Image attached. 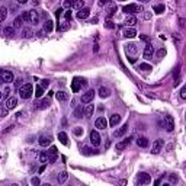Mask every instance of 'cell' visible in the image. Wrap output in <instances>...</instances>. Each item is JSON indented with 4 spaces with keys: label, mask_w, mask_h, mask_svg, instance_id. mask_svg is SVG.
Listing matches in <instances>:
<instances>
[{
    "label": "cell",
    "mask_w": 186,
    "mask_h": 186,
    "mask_svg": "<svg viewBox=\"0 0 186 186\" xmlns=\"http://www.w3.org/2000/svg\"><path fill=\"white\" fill-rule=\"evenodd\" d=\"M54 22L52 21H47L45 23H44V32H47V34H50L52 29H54V25H52Z\"/></svg>",
    "instance_id": "cell-27"
},
{
    "label": "cell",
    "mask_w": 186,
    "mask_h": 186,
    "mask_svg": "<svg viewBox=\"0 0 186 186\" xmlns=\"http://www.w3.org/2000/svg\"><path fill=\"white\" fill-rule=\"evenodd\" d=\"M143 55H144V58L146 60H150V58H153V55H154V47L149 44L146 48H144V52H143Z\"/></svg>",
    "instance_id": "cell-14"
},
{
    "label": "cell",
    "mask_w": 186,
    "mask_h": 186,
    "mask_svg": "<svg viewBox=\"0 0 186 186\" xmlns=\"http://www.w3.org/2000/svg\"><path fill=\"white\" fill-rule=\"evenodd\" d=\"M141 3H147V1H150V0H140Z\"/></svg>",
    "instance_id": "cell-63"
},
{
    "label": "cell",
    "mask_w": 186,
    "mask_h": 186,
    "mask_svg": "<svg viewBox=\"0 0 186 186\" xmlns=\"http://www.w3.org/2000/svg\"><path fill=\"white\" fill-rule=\"evenodd\" d=\"M51 105V102H50V99H41V100H38L34 103V109H47L48 106Z\"/></svg>",
    "instance_id": "cell-10"
},
{
    "label": "cell",
    "mask_w": 186,
    "mask_h": 186,
    "mask_svg": "<svg viewBox=\"0 0 186 186\" xmlns=\"http://www.w3.org/2000/svg\"><path fill=\"white\" fill-rule=\"evenodd\" d=\"M95 93H96V92H95L93 89H89L86 93L81 95V102H83V103H90V102H93Z\"/></svg>",
    "instance_id": "cell-6"
},
{
    "label": "cell",
    "mask_w": 186,
    "mask_h": 186,
    "mask_svg": "<svg viewBox=\"0 0 186 186\" xmlns=\"http://www.w3.org/2000/svg\"><path fill=\"white\" fill-rule=\"evenodd\" d=\"M58 140H60V143L64 144V146L69 144V137H67L66 132H58Z\"/></svg>",
    "instance_id": "cell-28"
},
{
    "label": "cell",
    "mask_w": 186,
    "mask_h": 186,
    "mask_svg": "<svg viewBox=\"0 0 186 186\" xmlns=\"http://www.w3.org/2000/svg\"><path fill=\"white\" fill-rule=\"evenodd\" d=\"M69 28H70V23H69V22H66L64 25L58 26V29H60V31H66V29H69Z\"/></svg>",
    "instance_id": "cell-47"
},
{
    "label": "cell",
    "mask_w": 186,
    "mask_h": 186,
    "mask_svg": "<svg viewBox=\"0 0 186 186\" xmlns=\"http://www.w3.org/2000/svg\"><path fill=\"white\" fill-rule=\"evenodd\" d=\"M140 70H144V71H150V70H153V67L147 64V63H143V64H140Z\"/></svg>",
    "instance_id": "cell-42"
},
{
    "label": "cell",
    "mask_w": 186,
    "mask_h": 186,
    "mask_svg": "<svg viewBox=\"0 0 186 186\" xmlns=\"http://www.w3.org/2000/svg\"><path fill=\"white\" fill-rule=\"evenodd\" d=\"M39 160H41V163H50V154H48V151H41L39 153Z\"/></svg>",
    "instance_id": "cell-26"
},
{
    "label": "cell",
    "mask_w": 186,
    "mask_h": 186,
    "mask_svg": "<svg viewBox=\"0 0 186 186\" xmlns=\"http://www.w3.org/2000/svg\"><path fill=\"white\" fill-rule=\"evenodd\" d=\"M118 1H124V0H118Z\"/></svg>",
    "instance_id": "cell-64"
},
{
    "label": "cell",
    "mask_w": 186,
    "mask_h": 186,
    "mask_svg": "<svg viewBox=\"0 0 186 186\" xmlns=\"http://www.w3.org/2000/svg\"><path fill=\"white\" fill-rule=\"evenodd\" d=\"M22 83H23V80H22V79H19V80H16V83H15V84H16L18 87H21V84H22Z\"/></svg>",
    "instance_id": "cell-55"
},
{
    "label": "cell",
    "mask_w": 186,
    "mask_h": 186,
    "mask_svg": "<svg viewBox=\"0 0 186 186\" xmlns=\"http://www.w3.org/2000/svg\"><path fill=\"white\" fill-rule=\"evenodd\" d=\"M129 63H135V58L134 57H129Z\"/></svg>",
    "instance_id": "cell-59"
},
{
    "label": "cell",
    "mask_w": 186,
    "mask_h": 186,
    "mask_svg": "<svg viewBox=\"0 0 186 186\" xmlns=\"http://www.w3.org/2000/svg\"><path fill=\"white\" fill-rule=\"evenodd\" d=\"M164 9H166V7H164V4H156V6L153 7V10H154L156 13H158V15H160V13H163V12H164Z\"/></svg>",
    "instance_id": "cell-38"
},
{
    "label": "cell",
    "mask_w": 186,
    "mask_h": 186,
    "mask_svg": "<svg viewBox=\"0 0 186 186\" xmlns=\"http://www.w3.org/2000/svg\"><path fill=\"white\" fill-rule=\"evenodd\" d=\"M61 13H63V9H61V7H58V9L55 10V16H57V19L61 16Z\"/></svg>",
    "instance_id": "cell-52"
},
{
    "label": "cell",
    "mask_w": 186,
    "mask_h": 186,
    "mask_svg": "<svg viewBox=\"0 0 186 186\" xmlns=\"http://www.w3.org/2000/svg\"><path fill=\"white\" fill-rule=\"evenodd\" d=\"M150 182H151V178H150L149 173H146V172L138 173L137 180H135V183H137V185H149Z\"/></svg>",
    "instance_id": "cell-4"
},
{
    "label": "cell",
    "mask_w": 186,
    "mask_h": 186,
    "mask_svg": "<svg viewBox=\"0 0 186 186\" xmlns=\"http://www.w3.org/2000/svg\"><path fill=\"white\" fill-rule=\"evenodd\" d=\"M95 127H96L98 129H106V127H108V121H106L103 116H99V118L95 121Z\"/></svg>",
    "instance_id": "cell-13"
},
{
    "label": "cell",
    "mask_w": 186,
    "mask_h": 186,
    "mask_svg": "<svg viewBox=\"0 0 186 186\" xmlns=\"http://www.w3.org/2000/svg\"><path fill=\"white\" fill-rule=\"evenodd\" d=\"M15 26H6L4 29H3V35H6V37H13L15 35Z\"/></svg>",
    "instance_id": "cell-24"
},
{
    "label": "cell",
    "mask_w": 186,
    "mask_h": 186,
    "mask_svg": "<svg viewBox=\"0 0 186 186\" xmlns=\"http://www.w3.org/2000/svg\"><path fill=\"white\" fill-rule=\"evenodd\" d=\"M105 26H106V28H109V29H113V28H115V25H113V22H111V21H108V22L105 23Z\"/></svg>",
    "instance_id": "cell-51"
},
{
    "label": "cell",
    "mask_w": 186,
    "mask_h": 186,
    "mask_svg": "<svg viewBox=\"0 0 186 186\" xmlns=\"http://www.w3.org/2000/svg\"><path fill=\"white\" fill-rule=\"evenodd\" d=\"M32 35H34L32 28H23L22 29V37L23 38H32Z\"/></svg>",
    "instance_id": "cell-32"
},
{
    "label": "cell",
    "mask_w": 186,
    "mask_h": 186,
    "mask_svg": "<svg viewBox=\"0 0 186 186\" xmlns=\"http://www.w3.org/2000/svg\"><path fill=\"white\" fill-rule=\"evenodd\" d=\"M32 95H34V86L32 84L26 83V84H22L19 87V96L22 99H29Z\"/></svg>",
    "instance_id": "cell-1"
},
{
    "label": "cell",
    "mask_w": 186,
    "mask_h": 186,
    "mask_svg": "<svg viewBox=\"0 0 186 186\" xmlns=\"http://www.w3.org/2000/svg\"><path fill=\"white\" fill-rule=\"evenodd\" d=\"M51 141H52V137L51 135H42V137H39V146L41 147H47V146H50L51 144Z\"/></svg>",
    "instance_id": "cell-15"
},
{
    "label": "cell",
    "mask_w": 186,
    "mask_h": 186,
    "mask_svg": "<svg viewBox=\"0 0 186 186\" xmlns=\"http://www.w3.org/2000/svg\"><path fill=\"white\" fill-rule=\"evenodd\" d=\"M42 95H44V87L39 84V86H37V87H35V98H38V99H39V98H42Z\"/></svg>",
    "instance_id": "cell-35"
},
{
    "label": "cell",
    "mask_w": 186,
    "mask_h": 186,
    "mask_svg": "<svg viewBox=\"0 0 186 186\" xmlns=\"http://www.w3.org/2000/svg\"><path fill=\"white\" fill-rule=\"evenodd\" d=\"M89 15H90V9L89 7H83V9H80L79 12H77V19H80V21H84V19H87L89 18Z\"/></svg>",
    "instance_id": "cell-12"
},
{
    "label": "cell",
    "mask_w": 186,
    "mask_h": 186,
    "mask_svg": "<svg viewBox=\"0 0 186 186\" xmlns=\"http://www.w3.org/2000/svg\"><path fill=\"white\" fill-rule=\"evenodd\" d=\"M163 146H164V143H163L161 138L156 140V141L153 143V146H151V153H153V154H158V153L163 150Z\"/></svg>",
    "instance_id": "cell-8"
},
{
    "label": "cell",
    "mask_w": 186,
    "mask_h": 186,
    "mask_svg": "<svg viewBox=\"0 0 186 186\" xmlns=\"http://www.w3.org/2000/svg\"><path fill=\"white\" fill-rule=\"evenodd\" d=\"M124 13H127V15H134V13H138V12H143L144 9L140 6V4H135V3H131V4H127V6H124Z\"/></svg>",
    "instance_id": "cell-2"
},
{
    "label": "cell",
    "mask_w": 186,
    "mask_h": 186,
    "mask_svg": "<svg viewBox=\"0 0 186 186\" xmlns=\"http://www.w3.org/2000/svg\"><path fill=\"white\" fill-rule=\"evenodd\" d=\"M124 37H125V38H134V37H137V31H135L134 28H127V29L124 31Z\"/></svg>",
    "instance_id": "cell-22"
},
{
    "label": "cell",
    "mask_w": 186,
    "mask_h": 186,
    "mask_svg": "<svg viewBox=\"0 0 186 186\" xmlns=\"http://www.w3.org/2000/svg\"><path fill=\"white\" fill-rule=\"evenodd\" d=\"M45 167H47V163H44V164H42V166L39 167V173H42V172L45 170Z\"/></svg>",
    "instance_id": "cell-56"
},
{
    "label": "cell",
    "mask_w": 186,
    "mask_h": 186,
    "mask_svg": "<svg viewBox=\"0 0 186 186\" xmlns=\"http://www.w3.org/2000/svg\"><path fill=\"white\" fill-rule=\"evenodd\" d=\"M83 115H84V108H83V106H79V108H76V111H74V118L80 119Z\"/></svg>",
    "instance_id": "cell-33"
},
{
    "label": "cell",
    "mask_w": 186,
    "mask_h": 186,
    "mask_svg": "<svg viewBox=\"0 0 186 186\" xmlns=\"http://www.w3.org/2000/svg\"><path fill=\"white\" fill-rule=\"evenodd\" d=\"M141 39H144V41H149V38L146 37V35H141Z\"/></svg>",
    "instance_id": "cell-61"
},
{
    "label": "cell",
    "mask_w": 186,
    "mask_h": 186,
    "mask_svg": "<svg viewBox=\"0 0 186 186\" xmlns=\"http://www.w3.org/2000/svg\"><path fill=\"white\" fill-rule=\"evenodd\" d=\"M64 16H66V21H67V22H70V21L73 19V15H71V12H70V10H67V12L64 13Z\"/></svg>",
    "instance_id": "cell-45"
},
{
    "label": "cell",
    "mask_w": 186,
    "mask_h": 186,
    "mask_svg": "<svg viewBox=\"0 0 186 186\" xmlns=\"http://www.w3.org/2000/svg\"><path fill=\"white\" fill-rule=\"evenodd\" d=\"M31 183H32L34 186H38L39 183H41V180H39L38 178H32V179H31Z\"/></svg>",
    "instance_id": "cell-48"
},
{
    "label": "cell",
    "mask_w": 186,
    "mask_h": 186,
    "mask_svg": "<svg viewBox=\"0 0 186 186\" xmlns=\"http://www.w3.org/2000/svg\"><path fill=\"white\" fill-rule=\"evenodd\" d=\"M38 3H39V1H38V0H32V4H34V6H37Z\"/></svg>",
    "instance_id": "cell-60"
},
{
    "label": "cell",
    "mask_w": 186,
    "mask_h": 186,
    "mask_svg": "<svg viewBox=\"0 0 186 186\" xmlns=\"http://www.w3.org/2000/svg\"><path fill=\"white\" fill-rule=\"evenodd\" d=\"M164 128H166V131H169V132H172V131L175 129V119H173L170 115H166V116H164Z\"/></svg>",
    "instance_id": "cell-7"
},
{
    "label": "cell",
    "mask_w": 186,
    "mask_h": 186,
    "mask_svg": "<svg viewBox=\"0 0 186 186\" xmlns=\"http://www.w3.org/2000/svg\"><path fill=\"white\" fill-rule=\"evenodd\" d=\"M137 22H138V21H137L135 16H128V18L125 19V25H127V26H134Z\"/></svg>",
    "instance_id": "cell-30"
},
{
    "label": "cell",
    "mask_w": 186,
    "mask_h": 186,
    "mask_svg": "<svg viewBox=\"0 0 186 186\" xmlns=\"http://www.w3.org/2000/svg\"><path fill=\"white\" fill-rule=\"evenodd\" d=\"M164 55H166V50H164V48H161V50L157 51V57H158V58H163Z\"/></svg>",
    "instance_id": "cell-46"
},
{
    "label": "cell",
    "mask_w": 186,
    "mask_h": 186,
    "mask_svg": "<svg viewBox=\"0 0 186 186\" xmlns=\"http://www.w3.org/2000/svg\"><path fill=\"white\" fill-rule=\"evenodd\" d=\"M93 112H95V106L93 105H86V108H84V115L87 116V118H90L92 115H93Z\"/></svg>",
    "instance_id": "cell-29"
},
{
    "label": "cell",
    "mask_w": 186,
    "mask_h": 186,
    "mask_svg": "<svg viewBox=\"0 0 186 186\" xmlns=\"http://www.w3.org/2000/svg\"><path fill=\"white\" fill-rule=\"evenodd\" d=\"M21 16H22L23 22H29V23H31V13H29V10H28V12H23Z\"/></svg>",
    "instance_id": "cell-40"
},
{
    "label": "cell",
    "mask_w": 186,
    "mask_h": 186,
    "mask_svg": "<svg viewBox=\"0 0 186 186\" xmlns=\"http://www.w3.org/2000/svg\"><path fill=\"white\" fill-rule=\"evenodd\" d=\"M48 154H50V163H54L55 160H57V156H58V150H57V147H51L50 149V151H48Z\"/></svg>",
    "instance_id": "cell-17"
},
{
    "label": "cell",
    "mask_w": 186,
    "mask_h": 186,
    "mask_svg": "<svg viewBox=\"0 0 186 186\" xmlns=\"http://www.w3.org/2000/svg\"><path fill=\"white\" fill-rule=\"evenodd\" d=\"M74 134L77 135V137L83 135V128H81V127H76V128H74Z\"/></svg>",
    "instance_id": "cell-44"
},
{
    "label": "cell",
    "mask_w": 186,
    "mask_h": 186,
    "mask_svg": "<svg viewBox=\"0 0 186 186\" xmlns=\"http://www.w3.org/2000/svg\"><path fill=\"white\" fill-rule=\"evenodd\" d=\"M125 51H127V54H137L138 48L135 44H128V45H125Z\"/></svg>",
    "instance_id": "cell-21"
},
{
    "label": "cell",
    "mask_w": 186,
    "mask_h": 186,
    "mask_svg": "<svg viewBox=\"0 0 186 186\" xmlns=\"http://www.w3.org/2000/svg\"><path fill=\"white\" fill-rule=\"evenodd\" d=\"M74 1H76V0H64L63 6H64V7H67V9H70V7H73V6H74Z\"/></svg>",
    "instance_id": "cell-43"
},
{
    "label": "cell",
    "mask_w": 186,
    "mask_h": 186,
    "mask_svg": "<svg viewBox=\"0 0 186 186\" xmlns=\"http://www.w3.org/2000/svg\"><path fill=\"white\" fill-rule=\"evenodd\" d=\"M119 122H121V115L113 113V115L111 116V119H109V125H111V127H116Z\"/></svg>",
    "instance_id": "cell-19"
},
{
    "label": "cell",
    "mask_w": 186,
    "mask_h": 186,
    "mask_svg": "<svg viewBox=\"0 0 186 186\" xmlns=\"http://www.w3.org/2000/svg\"><path fill=\"white\" fill-rule=\"evenodd\" d=\"M100 3H102V4H106V3H108V0H100Z\"/></svg>",
    "instance_id": "cell-62"
},
{
    "label": "cell",
    "mask_w": 186,
    "mask_h": 186,
    "mask_svg": "<svg viewBox=\"0 0 186 186\" xmlns=\"http://www.w3.org/2000/svg\"><path fill=\"white\" fill-rule=\"evenodd\" d=\"M67 178H69V173L67 172H61L60 176H58V183H64L67 180Z\"/></svg>",
    "instance_id": "cell-37"
},
{
    "label": "cell",
    "mask_w": 186,
    "mask_h": 186,
    "mask_svg": "<svg viewBox=\"0 0 186 186\" xmlns=\"http://www.w3.org/2000/svg\"><path fill=\"white\" fill-rule=\"evenodd\" d=\"M16 1H18V3H19V4H25V3H26V1H28V0H16Z\"/></svg>",
    "instance_id": "cell-58"
},
{
    "label": "cell",
    "mask_w": 186,
    "mask_h": 186,
    "mask_svg": "<svg viewBox=\"0 0 186 186\" xmlns=\"http://www.w3.org/2000/svg\"><path fill=\"white\" fill-rule=\"evenodd\" d=\"M170 182H172V183H176V182H178V178H176V176H170Z\"/></svg>",
    "instance_id": "cell-57"
},
{
    "label": "cell",
    "mask_w": 186,
    "mask_h": 186,
    "mask_svg": "<svg viewBox=\"0 0 186 186\" xmlns=\"http://www.w3.org/2000/svg\"><path fill=\"white\" fill-rule=\"evenodd\" d=\"M180 98H182V99H186V84L182 87V90H180Z\"/></svg>",
    "instance_id": "cell-49"
},
{
    "label": "cell",
    "mask_w": 186,
    "mask_h": 186,
    "mask_svg": "<svg viewBox=\"0 0 186 186\" xmlns=\"http://www.w3.org/2000/svg\"><path fill=\"white\" fill-rule=\"evenodd\" d=\"M22 22H23L22 16H18V18L15 19V22H13V26H15V28H21V26H22Z\"/></svg>",
    "instance_id": "cell-41"
},
{
    "label": "cell",
    "mask_w": 186,
    "mask_h": 186,
    "mask_svg": "<svg viewBox=\"0 0 186 186\" xmlns=\"http://www.w3.org/2000/svg\"><path fill=\"white\" fill-rule=\"evenodd\" d=\"M128 131V124H125V125H122L119 129H116L115 132H113V137H116V138H121V137H124L125 135V132Z\"/></svg>",
    "instance_id": "cell-16"
},
{
    "label": "cell",
    "mask_w": 186,
    "mask_h": 186,
    "mask_svg": "<svg viewBox=\"0 0 186 186\" xmlns=\"http://www.w3.org/2000/svg\"><path fill=\"white\" fill-rule=\"evenodd\" d=\"M41 86L45 89V87H48V86H50V81H48V80H41Z\"/></svg>",
    "instance_id": "cell-50"
},
{
    "label": "cell",
    "mask_w": 186,
    "mask_h": 186,
    "mask_svg": "<svg viewBox=\"0 0 186 186\" xmlns=\"http://www.w3.org/2000/svg\"><path fill=\"white\" fill-rule=\"evenodd\" d=\"M55 98H57L60 102H66V100L69 99V95H67L66 92H58V93H55Z\"/></svg>",
    "instance_id": "cell-31"
},
{
    "label": "cell",
    "mask_w": 186,
    "mask_h": 186,
    "mask_svg": "<svg viewBox=\"0 0 186 186\" xmlns=\"http://www.w3.org/2000/svg\"><path fill=\"white\" fill-rule=\"evenodd\" d=\"M6 113H7V108L4 106V108H1V116H6Z\"/></svg>",
    "instance_id": "cell-54"
},
{
    "label": "cell",
    "mask_w": 186,
    "mask_h": 186,
    "mask_svg": "<svg viewBox=\"0 0 186 186\" xmlns=\"http://www.w3.org/2000/svg\"><path fill=\"white\" fill-rule=\"evenodd\" d=\"M90 143H92L93 147H99L100 143H102V138H100V135H99V132L96 129L90 131Z\"/></svg>",
    "instance_id": "cell-5"
},
{
    "label": "cell",
    "mask_w": 186,
    "mask_h": 186,
    "mask_svg": "<svg viewBox=\"0 0 186 186\" xmlns=\"http://www.w3.org/2000/svg\"><path fill=\"white\" fill-rule=\"evenodd\" d=\"M81 86H86V80L81 79V77H74L73 81H71V90H73V93H77L81 89Z\"/></svg>",
    "instance_id": "cell-3"
},
{
    "label": "cell",
    "mask_w": 186,
    "mask_h": 186,
    "mask_svg": "<svg viewBox=\"0 0 186 186\" xmlns=\"http://www.w3.org/2000/svg\"><path fill=\"white\" fill-rule=\"evenodd\" d=\"M9 92H10V89H9V87H6V89H4V93H3V98H4V99L9 96Z\"/></svg>",
    "instance_id": "cell-53"
},
{
    "label": "cell",
    "mask_w": 186,
    "mask_h": 186,
    "mask_svg": "<svg viewBox=\"0 0 186 186\" xmlns=\"http://www.w3.org/2000/svg\"><path fill=\"white\" fill-rule=\"evenodd\" d=\"M6 16H7V9L3 6V7H0V21L4 22L6 21Z\"/></svg>",
    "instance_id": "cell-36"
},
{
    "label": "cell",
    "mask_w": 186,
    "mask_h": 186,
    "mask_svg": "<svg viewBox=\"0 0 186 186\" xmlns=\"http://www.w3.org/2000/svg\"><path fill=\"white\" fill-rule=\"evenodd\" d=\"M83 151H81V153H83V154H84V156H90V154H98V153H99V151H98V150H93V149H89V147H83Z\"/></svg>",
    "instance_id": "cell-34"
},
{
    "label": "cell",
    "mask_w": 186,
    "mask_h": 186,
    "mask_svg": "<svg viewBox=\"0 0 186 186\" xmlns=\"http://www.w3.org/2000/svg\"><path fill=\"white\" fill-rule=\"evenodd\" d=\"M74 7L76 10H80V9H83L84 7V0H76L74 1Z\"/></svg>",
    "instance_id": "cell-39"
},
{
    "label": "cell",
    "mask_w": 186,
    "mask_h": 186,
    "mask_svg": "<svg viewBox=\"0 0 186 186\" xmlns=\"http://www.w3.org/2000/svg\"><path fill=\"white\" fill-rule=\"evenodd\" d=\"M131 141H132V137H128V138H125L124 141H119V143H116V151H122V150H125L129 144H131Z\"/></svg>",
    "instance_id": "cell-11"
},
{
    "label": "cell",
    "mask_w": 186,
    "mask_h": 186,
    "mask_svg": "<svg viewBox=\"0 0 186 186\" xmlns=\"http://www.w3.org/2000/svg\"><path fill=\"white\" fill-rule=\"evenodd\" d=\"M137 144H138V147L146 149V147H149V138H146V137H140V138L137 140Z\"/></svg>",
    "instance_id": "cell-25"
},
{
    "label": "cell",
    "mask_w": 186,
    "mask_h": 186,
    "mask_svg": "<svg viewBox=\"0 0 186 186\" xmlns=\"http://www.w3.org/2000/svg\"><path fill=\"white\" fill-rule=\"evenodd\" d=\"M0 77H1V80H3L4 83H12V81H13V79H15L13 73H12V71H9V70H1Z\"/></svg>",
    "instance_id": "cell-9"
},
{
    "label": "cell",
    "mask_w": 186,
    "mask_h": 186,
    "mask_svg": "<svg viewBox=\"0 0 186 186\" xmlns=\"http://www.w3.org/2000/svg\"><path fill=\"white\" fill-rule=\"evenodd\" d=\"M99 96H100L102 99H105V98H109V96H111V90H109L108 87L102 86V87L99 89Z\"/></svg>",
    "instance_id": "cell-20"
},
{
    "label": "cell",
    "mask_w": 186,
    "mask_h": 186,
    "mask_svg": "<svg viewBox=\"0 0 186 186\" xmlns=\"http://www.w3.org/2000/svg\"><path fill=\"white\" fill-rule=\"evenodd\" d=\"M29 13H31V23L37 25L38 22H39V13H38L37 10H29Z\"/></svg>",
    "instance_id": "cell-23"
},
{
    "label": "cell",
    "mask_w": 186,
    "mask_h": 186,
    "mask_svg": "<svg viewBox=\"0 0 186 186\" xmlns=\"http://www.w3.org/2000/svg\"><path fill=\"white\" fill-rule=\"evenodd\" d=\"M16 105H18V99L16 98H9L7 100H6V108L7 109H13V108H16Z\"/></svg>",
    "instance_id": "cell-18"
}]
</instances>
